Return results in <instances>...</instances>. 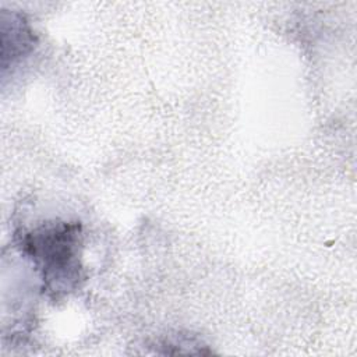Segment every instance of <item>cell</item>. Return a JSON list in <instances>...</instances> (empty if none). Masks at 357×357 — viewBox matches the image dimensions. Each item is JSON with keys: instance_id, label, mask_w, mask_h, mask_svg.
Segmentation results:
<instances>
[{"instance_id": "1", "label": "cell", "mask_w": 357, "mask_h": 357, "mask_svg": "<svg viewBox=\"0 0 357 357\" xmlns=\"http://www.w3.org/2000/svg\"><path fill=\"white\" fill-rule=\"evenodd\" d=\"M81 231L77 223L46 222L22 236L21 247L42 275L45 287L54 293L73 290L81 279Z\"/></svg>"}]
</instances>
